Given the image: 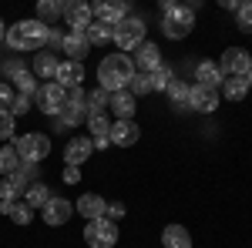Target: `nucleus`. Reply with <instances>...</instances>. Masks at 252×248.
Here are the masks:
<instances>
[{
  "label": "nucleus",
  "instance_id": "nucleus-1",
  "mask_svg": "<svg viewBox=\"0 0 252 248\" xmlns=\"http://www.w3.org/2000/svg\"><path fill=\"white\" fill-rule=\"evenodd\" d=\"M135 77V60L128 54H108V57L97 64V84L104 94H118V91H128V81Z\"/></svg>",
  "mask_w": 252,
  "mask_h": 248
},
{
  "label": "nucleus",
  "instance_id": "nucleus-2",
  "mask_svg": "<svg viewBox=\"0 0 252 248\" xmlns=\"http://www.w3.org/2000/svg\"><path fill=\"white\" fill-rule=\"evenodd\" d=\"M195 27V14L189 3H175V0H165L161 3V34L168 40H182L189 37Z\"/></svg>",
  "mask_w": 252,
  "mask_h": 248
},
{
  "label": "nucleus",
  "instance_id": "nucleus-3",
  "mask_svg": "<svg viewBox=\"0 0 252 248\" xmlns=\"http://www.w3.org/2000/svg\"><path fill=\"white\" fill-rule=\"evenodd\" d=\"M47 34H51V27H44L37 17L20 20L14 27H7V44H10L14 51H40V47L47 44Z\"/></svg>",
  "mask_w": 252,
  "mask_h": 248
},
{
  "label": "nucleus",
  "instance_id": "nucleus-4",
  "mask_svg": "<svg viewBox=\"0 0 252 248\" xmlns=\"http://www.w3.org/2000/svg\"><path fill=\"white\" fill-rule=\"evenodd\" d=\"M14 148H17V154H20V161H24V165H40V161L51 154V138H47L44 131L17 134Z\"/></svg>",
  "mask_w": 252,
  "mask_h": 248
},
{
  "label": "nucleus",
  "instance_id": "nucleus-5",
  "mask_svg": "<svg viewBox=\"0 0 252 248\" xmlns=\"http://www.w3.org/2000/svg\"><path fill=\"white\" fill-rule=\"evenodd\" d=\"M145 30H148V27H145V20L128 14V17H125V20L115 27V44H118V51H121V54L138 51V47L145 44Z\"/></svg>",
  "mask_w": 252,
  "mask_h": 248
},
{
  "label": "nucleus",
  "instance_id": "nucleus-6",
  "mask_svg": "<svg viewBox=\"0 0 252 248\" xmlns=\"http://www.w3.org/2000/svg\"><path fill=\"white\" fill-rule=\"evenodd\" d=\"M84 242L91 248H115L118 245V225L108 221V218H94L84 228Z\"/></svg>",
  "mask_w": 252,
  "mask_h": 248
},
{
  "label": "nucleus",
  "instance_id": "nucleus-7",
  "mask_svg": "<svg viewBox=\"0 0 252 248\" xmlns=\"http://www.w3.org/2000/svg\"><path fill=\"white\" fill-rule=\"evenodd\" d=\"M219 67H222V74L229 77H249L252 71V54L246 47H225V54L219 60Z\"/></svg>",
  "mask_w": 252,
  "mask_h": 248
},
{
  "label": "nucleus",
  "instance_id": "nucleus-8",
  "mask_svg": "<svg viewBox=\"0 0 252 248\" xmlns=\"http://www.w3.org/2000/svg\"><path fill=\"white\" fill-rule=\"evenodd\" d=\"M64 101H67V91L61 87L58 81L40 84V91H37V108H40L47 117H58V111L64 108Z\"/></svg>",
  "mask_w": 252,
  "mask_h": 248
},
{
  "label": "nucleus",
  "instance_id": "nucleus-9",
  "mask_svg": "<svg viewBox=\"0 0 252 248\" xmlns=\"http://www.w3.org/2000/svg\"><path fill=\"white\" fill-rule=\"evenodd\" d=\"M64 20H67V27H71L74 34H84L88 24L94 20L91 3H84V0H71V3H64Z\"/></svg>",
  "mask_w": 252,
  "mask_h": 248
},
{
  "label": "nucleus",
  "instance_id": "nucleus-10",
  "mask_svg": "<svg viewBox=\"0 0 252 248\" xmlns=\"http://www.w3.org/2000/svg\"><path fill=\"white\" fill-rule=\"evenodd\" d=\"M91 14H94V20H101V24L118 27L121 20L128 17V3H125V0H97L94 7H91Z\"/></svg>",
  "mask_w": 252,
  "mask_h": 248
},
{
  "label": "nucleus",
  "instance_id": "nucleus-11",
  "mask_svg": "<svg viewBox=\"0 0 252 248\" xmlns=\"http://www.w3.org/2000/svg\"><path fill=\"white\" fill-rule=\"evenodd\" d=\"M189 108L198 111V114H215V108H219V91L195 84L192 91H189Z\"/></svg>",
  "mask_w": 252,
  "mask_h": 248
},
{
  "label": "nucleus",
  "instance_id": "nucleus-12",
  "mask_svg": "<svg viewBox=\"0 0 252 248\" xmlns=\"http://www.w3.org/2000/svg\"><path fill=\"white\" fill-rule=\"evenodd\" d=\"M91 151H94L91 138H88V134H78V138H71V141H67V148H64V165L81 168V165L91 158Z\"/></svg>",
  "mask_w": 252,
  "mask_h": 248
},
{
  "label": "nucleus",
  "instance_id": "nucleus-13",
  "mask_svg": "<svg viewBox=\"0 0 252 248\" xmlns=\"http://www.w3.org/2000/svg\"><path fill=\"white\" fill-rule=\"evenodd\" d=\"M40 215H44V221L54 228V225H67L71 221V215H74V201H67V198H51L44 208H40Z\"/></svg>",
  "mask_w": 252,
  "mask_h": 248
},
{
  "label": "nucleus",
  "instance_id": "nucleus-14",
  "mask_svg": "<svg viewBox=\"0 0 252 248\" xmlns=\"http://www.w3.org/2000/svg\"><path fill=\"white\" fill-rule=\"evenodd\" d=\"M54 81H58L64 91L84 87V64H78V60H61V64H58V74H54Z\"/></svg>",
  "mask_w": 252,
  "mask_h": 248
},
{
  "label": "nucleus",
  "instance_id": "nucleus-15",
  "mask_svg": "<svg viewBox=\"0 0 252 248\" xmlns=\"http://www.w3.org/2000/svg\"><path fill=\"white\" fill-rule=\"evenodd\" d=\"M108 111H115L118 121H135V111H138V97L131 91H118V94L108 97Z\"/></svg>",
  "mask_w": 252,
  "mask_h": 248
},
{
  "label": "nucleus",
  "instance_id": "nucleus-16",
  "mask_svg": "<svg viewBox=\"0 0 252 248\" xmlns=\"http://www.w3.org/2000/svg\"><path fill=\"white\" fill-rule=\"evenodd\" d=\"M161 64H165V60H161V51H158V44H152V40H145L135 51V71L141 67V74H152Z\"/></svg>",
  "mask_w": 252,
  "mask_h": 248
},
{
  "label": "nucleus",
  "instance_id": "nucleus-17",
  "mask_svg": "<svg viewBox=\"0 0 252 248\" xmlns=\"http://www.w3.org/2000/svg\"><path fill=\"white\" fill-rule=\"evenodd\" d=\"M108 138H111V144H118V148H131L138 138H141V131H138L135 121H115Z\"/></svg>",
  "mask_w": 252,
  "mask_h": 248
},
{
  "label": "nucleus",
  "instance_id": "nucleus-18",
  "mask_svg": "<svg viewBox=\"0 0 252 248\" xmlns=\"http://www.w3.org/2000/svg\"><path fill=\"white\" fill-rule=\"evenodd\" d=\"M91 117V108L88 104H74V101H64V108L58 111V124L61 128H78L81 121Z\"/></svg>",
  "mask_w": 252,
  "mask_h": 248
},
{
  "label": "nucleus",
  "instance_id": "nucleus-19",
  "mask_svg": "<svg viewBox=\"0 0 252 248\" xmlns=\"http://www.w3.org/2000/svg\"><path fill=\"white\" fill-rule=\"evenodd\" d=\"M61 51L67 54V60H78V64H84V57H88V51H91V44H88V37L84 34H64V40H61Z\"/></svg>",
  "mask_w": 252,
  "mask_h": 248
},
{
  "label": "nucleus",
  "instance_id": "nucleus-20",
  "mask_svg": "<svg viewBox=\"0 0 252 248\" xmlns=\"http://www.w3.org/2000/svg\"><path fill=\"white\" fill-rule=\"evenodd\" d=\"M104 208H108V201H104L101 194H81L78 201H74V211H78L81 218H88V221L104 218Z\"/></svg>",
  "mask_w": 252,
  "mask_h": 248
},
{
  "label": "nucleus",
  "instance_id": "nucleus-21",
  "mask_svg": "<svg viewBox=\"0 0 252 248\" xmlns=\"http://www.w3.org/2000/svg\"><path fill=\"white\" fill-rule=\"evenodd\" d=\"M195 81H198L202 87H215V91H219V84L225 81V74H222V67H219L215 60H198V64H195Z\"/></svg>",
  "mask_w": 252,
  "mask_h": 248
},
{
  "label": "nucleus",
  "instance_id": "nucleus-22",
  "mask_svg": "<svg viewBox=\"0 0 252 248\" xmlns=\"http://www.w3.org/2000/svg\"><path fill=\"white\" fill-rule=\"evenodd\" d=\"M27 178H24V171L17 174H7L3 181H0V201H20L24 198V191H27Z\"/></svg>",
  "mask_w": 252,
  "mask_h": 248
},
{
  "label": "nucleus",
  "instance_id": "nucleus-23",
  "mask_svg": "<svg viewBox=\"0 0 252 248\" xmlns=\"http://www.w3.org/2000/svg\"><path fill=\"white\" fill-rule=\"evenodd\" d=\"M84 37H88L91 47H108V40H115V27L111 24H101V20H91L88 30H84Z\"/></svg>",
  "mask_w": 252,
  "mask_h": 248
},
{
  "label": "nucleus",
  "instance_id": "nucleus-24",
  "mask_svg": "<svg viewBox=\"0 0 252 248\" xmlns=\"http://www.w3.org/2000/svg\"><path fill=\"white\" fill-rule=\"evenodd\" d=\"M58 64H61V60L54 57V51H40V54H34V77L54 81V74H58Z\"/></svg>",
  "mask_w": 252,
  "mask_h": 248
},
{
  "label": "nucleus",
  "instance_id": "nucleus-25",
  "mask_svg": "<svg viewBox=\"0 0 252 248\" xmlns=\"http://www.w3.org/2000/svg\"><path fill=\"white\" fill-rule=\"evenodd\" d=\"M161 245L165 248H192V235L185 225H168L161 231Z\"/></svg>",
  "mask_w": 252,
  "mask_h": 248
},
{
  "label": "nucleus",
  "instance_id": "nucleus-26",
  "mask_svg": "<svg viewBox=\"0 0 252 248\" xmlns=\"http://www.w3.org/2000/svg\"><path fill=\"white\" fill-rule=\"evenodd\" d=\"M61 17H64V3L61 0H40L37 3V20L44 27H54Z\"/></svg>",
  "mask_w": 252,
  "mask_h": 248
},
{
  "label": "nucleus",
  "instance_id": "nucleus-27",
  "mask_svg": "<svg viewBox=\"0 0 252 248\" xmlns=\"http://www.w3.org/2000/svg\"><path fill=\"white\" fill-rule=\"evenodd\" d=\"M24 201L37 211V208H44V205L51 201V191H47V185H44V181H31V185H27V191H24Z\"/></svg>",
  "mask_w": 252,
  "mask_h": 248
},
{
  "label": "nucleus",
  "instance_id": "nucleus-28",
  "mask_svg": "<svg viewBox=\"0 0 252 248\" xmlns=\"http://www.w3.org/2000/svg\"><path fill=\"white\" fill-rule=\"evenodd\" d=\"M14 84H17V94H24V97H37V91H40V84H37V77H34V71H17V74L10 77Z\"/></svg>",
  "mask_w": 252,
  "mask_h": 248
},
{
  "label": "nucleus",
  "instance_id": "nucleus-29",
  "mask_svg": "<svg viewBox=\"0 0 252 248\" xmlns=\"http://www.w3.org/2000/svg\"><path fill=\"white\" fill-rule=\"evenodd\" d=\"M20 165H24V161H20L17 148H14V144H3V148H0V174H3V178H7V174H17Z\"/></svg>",
  "mask_w": 252,
  "mask_h": 248
},
{
  "label": "nucleus",
  "instance_id": "nucleus-30",
  "mask_svg": "<svg viewBox=\"0 0 252 248\" xmlns=\"http://www.w3.org/2000/svg\"><path fill=\"white\" fill-rule=\"evenodd\" d=\"M222 94L229 97V101H242V97L249 94V81L246 77H225L222 81Z\"/></svg>",
  "mask_w": 252,
  "mask_h": 248
},
{
  "label": "nucleus",
  "instance_id": "nucleus-31",
  "mask_svg": "<svg viewBox=\"0 0 252 248\" xmlns=\"http://www.w3.org/2000/svg\"><path fill=\"white\" fill-rule=\"evenodd\" d=\"M189 91H192V87H189L185 81H172V87H168L165 94L172 101V108H189Z\"/></svg>",
  "mask_w": 252,
  "mask_h": 248
},
{
  "label": "nucleus",
  "instance_id": "nucleus-32",
  "mask_svg": "<svg viewBox=\"0 0 252 248\" xmlns=\"http://www.w3.org/2000/svg\"><path fill=\"white\" fill-rule=\"evenodd\" d=\"M172 81H175V71L168 67V64H161V67L152 71V91H168Z\"/></svg>",
  "mask_w": 252,
  "mask_h": 248
},
{
  "label": "nucleus",
  "instance_id": "nucleus-33",
  "mask_svg": "<svg viewBox=\"0 0 252 248\" xmlns=\"http://www.w3.org/2000/svg\"><path fill=\"white\" fill-rule=\"evenodd\" d=\"M31 218H34V208H31L24 198L10 205V221H14V225H31Z\"/></svg>",
  "mask_w": 252,
  "mask_h": 248
},
{
  "label": "nucleus",
  "instance_id": "nucleus-34",
  "mask_svg": "<svg viewBox=\"0 0 252 248\" xmlns=\"http://www.w3.org/2000/svg\"><path fill=\"white\" fill-rule=\"evenodd\" d=\"M88 131H91V138L108 134V131H111V121H108V114H104V111H94V114L88 117Z\"/></svg>",
  "mask_w": 252,
  "mask_h": 248
},
{
  "label": "nucleus",
  "instance_id": "nucleus-35",
  "mask_svg": "<svg viewBox=\"0 0 252 248\" xmlns=\"http://www.w3.org/2000/svg\"><path fill=\"white\" fill-rule=\"evenodd\" d=\"M128 91H131L135 97L152 94V74H141V71H135V77L128 81Z\"/></svg>",
  "mask_w": 252,
  "mask_h": 248
},
{
  "label": "nucleus",
  "instance_id": "nucleus-36",
  "mask_svg": "<svg viewBox=\"0 0 252 248\" xmlns=\"http://www.w3.org/2000/svg\"><path fill=\"white\" fill-rule=\"evenodd\" d=\"M17 138V117L10 111H0V141H10Z\"/></svg>",
  "mask_w": 252,
  "mask_h": 248
},
{
  "label": "nucleus",
  "instance_id": "nucleus-37",
  "mask_svg": "<svg viewBox=\"0 0 252 248\" xmlns=\"http://www.w3.org/2000/svg\"><path fill=\"white\" fill-rule=\"evenodd\" d=\"M235 24H239V30H246V34H252V0L239 7V14H235Z\"/></svg>",
  "mask_w": 252,
  "mask_h": 248
},
{
  "label": "nucleus",
  "instance_id": "nucleus-38",
  "mask_svg": "<svg viewBox=\"0 0 252 248\" xmlns=\"http://www.w3.org/2000/svg\"><path fill=\"white\" fill-rule=\"evenodd\" d=\"M14 101H17V91H14L7 81H0V111H10Z\"/></svg>",
  "mask_w": 252,
  "mask_h": 248
},
{
  "label": "nucleus",
  "instance_id": "nucleus-39",
  "mask_svg": "<svg viewBox=\"0 0 252 248\" xmlns=\"http://www.w3.org/2000/svg\"><path fill=\"white\" fill-rule=\"evenodd\" d=\"M108 97H111V94H104L101 87L88 94V108H91V114H94V111H104V108H108Z\"/></svg>",
  "mask_w": 252,
  "mask_h": 248
},
{
  "label": "nucleus",
  "instance_id": "nucleus-40",
  "mask_svg": "<svg viewBox=\"0 0 252 248\" xmlns=\"http://www.w3.org/2000/svg\"><path fill=\"white\" fill-rule=\"evenodd\" d=\"M31 101H34V97H24V94H17V101H14V108H10V114H14V117L27 114V111H31Z\"/></svg>",
  "mask_w": 252,
  "mask_h": 248
},
{
  "label": "nucleus",
  "instance_id": "nucleus-41",
  "mask_svg": "<svg viewBox=\"0 0 252 248\" xmlns=\"http://www.w3.org/2000/svg\"><path fill=\"white\" fill-rule=\"evenodd\" d=\"M104 218H108V221H121V218H125V205H121V201H111V205L104 208Z\"/></svg>",
  "mask_w": 252,
  "mask_h": 248
},
{
  "label": "nucleus",
  "instance_id": "nucleus-42",
  "mask_svg": "<svg viewBox=\"0 0 252 248\" xmlns=\"http://www.w3.org/2000/svg\"><path fill=\"white\" fill-rule=\"evenodd\" d=\"M67 185H78L81 181V168H71V165H64V174H61Z\"/></svg>",
  "mask_w": 252,
  "mask_h": 248
},
{
  "label": "nucleus",
  "instance_id": "nucleus-43",
  "mask_svg": "<svg viewBox=\"0 0 252 248\" xmlns=\"http://www.w3.org/2000/svg\"><path fill=\"white\" fill-rule=\"evenodd\" d=\"M61 40H64V34H61L58 27H54V30H51V34H47V47H51V51H54V47H61Z\"/></svg>",
  "mask_w": 252,
  "mask_h": 248
},
{
  "label": "nucleus",
  "instance_id": "nucleus-44",
  "mask_svg": "<svg viewBox=\"0 0 252 248\" xmlns=\"http://www.w3.org/2000/svg\"><path fill=\"white\" fill-rule=\"evenodd\" d=\"M17 71H24V64H20V60H7V64H3V74H7V77H14Z\"/></svg>",
  "mask_w": 252,
  "mask_h": 248
},
{
  "label": "nucleus",
  "instance_id": "nucleus-45",
  "mask_svg": "<svg viewBox=\"0 0 252 248\" xmlns=\"http://www.w3.org/2000/svg\"><path fill=\"white\" fill-rule=\"evenodd\" d=\"M91 144H94V151H104V148L111 144V138H108V134H101V138H91Z\"/></svg>",
  "mask_w": 252,
  "mask_h": 248
},
{
  "label": "nucleus",
  "instance_id": "nucleus-46",
  "mask_svg": "<svg viewBox=\"0 0 252 248\" xmlns=\"http://www.w3.org/2000/svg\"><path fill=\"white\" fill-rule=\"evenodd\" d=\"M222 7H225V10H235V14H239V7H242V3H239V0H222Z\"/></svg>",
  "mask_w": 252,
  "mask_h": 248
},
{
  "label": "nucleus",
  "instance_id": "nucleus-47",
  "mask_svg": "<svg viewBox=\"0 0 252 248\" xmlns=\"http://www.w3.org/2000/svg\"><path fill=\"white\" fill-rule=\"evenodd\" d=\"M3 40H7V24L0 20V44H3Z\"/></svg>",
  "mask_w": 252,
  "mask_h": 248
},
{
  "label": "nucleus",
  "instance_id": "nucleus-48",
  "mask_svg": "<svg viewBox=\"0 0 252 248\" xmlns=\"http://www.w3.org/2000/svg\"><path fill=\"white\" fill-rule=\"evenodd\" d=\"M246 81H249V91H252V71H249V77H246Z\"/></svg>",
  "mask_w": 252,
  "mask_h": 248
}]
</instances>
